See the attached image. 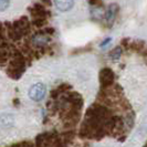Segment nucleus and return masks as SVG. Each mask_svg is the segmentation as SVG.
Segmentation results:
<instances>
[{
  "label": "nucleus",
  "mask_w": 147,
  "mask_h": 147,
  "mask_svg": "<svg viewBox=\"0 0 147 147\" xmlns=\"http://www.w3.org/2000/svg\"><path fill=\"white\" fill-rule=\"evenodd\" d=\"M10 6V0H0V12L7 10Z\"/></svg>",
  "instance_id": "6"
},
{
  "label": "nucleus",
  "mask_w": 147,
  "mask_h": 147,
  "mask_svg": "<svg viewBox=\"0 0 147 147\" xmlns=\"http://www.w3.org/2000/svg\"><path fill=\"white\" fill-rule=\"evenodd\" d=\"M55 7L62 12H66L71 10L74 6V0H53Z\"/></svg>",
  "instance_id": "4"
},
{
  "label": "nucleus",
  "mask_w": 147,
  "mask_h": 147,
  "mask_svg": "<svg viewBox=\"0 0 147 147\" xmlns=\"http://www.w3.org/2000/svg\"><path fill=\"white\" fill-rule=\"evenodd\" d=\"M117 11H118V6L115 5V3H112L110 5L109 7L106 8V11H105V20L106 22L111 24L112 22L114 21L115 17L117 15Z\"/></svg>",
  "instance_id": "3"
},
{
  "label": "nucleus",
  "mask_w": 147,
  "mask_h": 147,
  "mask_svg": "<svg viewBox=\"0 0 147 147\" xmlns=\"http://www.w3.org/2000/svg\"><path fill=\"white\" fill-rule=\"evenodd\" d=\"M43 2H45V3H48V5H50L51 3V0H42Z\"/></svg>",
  "instance_id": "8"
},
{
  "label": "nucleus",
  "mask_w": 147,
  "mask_h": 147,
  "mask_svg": "<svg viewBox=\"0 0 147 147\" xmlns=\"http://www.w3.org/2000/svg\"><path fill=\"white\" fill-rule=\"evenodd\" d=\"M47 93V88L43 83H36L29 88V97L34 102L42 101Z\"/></svg>",
  "instance_id": "1"
},
{
  "label": "nucleus",
  "mask_w": 147,
  "mask_h": 147,
  "mask_svg": "<svg viewBox=\"0 0 147 147\" xmlns=\"http://www.w3.org/2000/svg\"><path fill=\"white\" fill-rule=\"evenodd\" d=\"M109 42H111V38H107L106 40H104L103 42H102V44H101V47L103 48L104 45H106V44H109Z\"/></svg>",
  "instance_id": "7"
},
{
  "label": "nucleus",
  "mask_w": 147,
  "mask_h": 147,
  "mask_svg": "<svg viewBox=\"0 0 147 147\" xmlns=\"http://www.w3.org/2000/svg\"><path fill=\"white\" fill-rule=\"evenodd\" d=\"M100 79H101L102 84L110 85L114 82V73L111 69H103L100 73Z\"/></svg>",
  "instance_id": "2"
},
{
  "label": "nucleus",
  "mask_w": 147,
  "mask_h": 147,
  "mask_svg": "<svg viewBox=\"0 0 147 147\" xmlns=\"http://www.w3.org/2000/svg\"><path fill=\"white\" fill-rule=\"evenodd\" d=\"M121 55H122V49L119 48V47H116L114 50H112L110 53V57L112 58L113 60H117L121 58Z\"/></svg>",
  "instance_id": "5"
}]
</instances>
